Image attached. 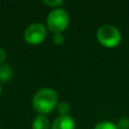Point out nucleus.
<instances>
[{"label":"nucleus","mask_w":129,"mask_h":129,"mask_svg":"<svg viewBox=\"0 0 129 129\" xmlns=\"http://www.w3.org/2000/svg\"><path fill=\"white\" fill-rule=\"evenodd\" d=\"M50 122L48 120V118L45 116H38L35 119L33 120L32 123V129H50Z\"/></svg>","instance_id":"6"},{"label":"nucleus","mask_w":129,"mask_h":129,"mask_svg":"<svg viewBox=\"0 0 129 129\" xmlns=\"http://www.w3.org/2000/svg\"><path fill=\"white\" fill-rule=\"evenodd\" d=\"M6 58H7V52L5 51L2 48H0V63H1V62H5Z\"/></svg>","instance_id":"13"},{"label":"nucleus","mask_w":129,"mask_h":129,"mask_svg":"<svg viewBox=\"0 0 129 129\" xmlns=\"http://www.w3.org/2000/svg\"><path fill=\"white\" fill-rule=\"evenodd\" d=\"M43 4L47 5V6H50V7H59L63 4L62 0H43Z\"/></svg>","instance_id":"11"},{"label":"nucleus","mask_w":129,"mask_h":129,"mask_svg":"<svg viewBox=\"0 0 129 129\" xmlns=\"http://www.w3.org/2000/svg\"><path fill=\"white\" fill-rule=\"evenodd\" d=\"M94 129H118L117 125L110 122V121H103V122H100L94 127Z\"/></svg>","instance_id":"9"},{"label":"nucleus","mask_w":129,"mask_h":129,"mask_svg":"<svg viewBox=\"0 0 129 129\" xmlns=\"http://www.w3.org/2000/svg\"><path fill=\"white\" fill-rule=\"evenodd\" d=\"M32 104L36 112L44 116L50 113L58 105V94L52 88H41L34 94Z\"/></svg>","instance_id":"1"},{"label":"nucleus","mask_w":129,"mask_h":129,"mask_svg":"<svg viewBox=\"0 0 129 129\" xmlns=\"http://www.w3.org/2000/svg\"><path fill=\"white\" fill-rule=\"evenodd\" d=\"M76 123L73 117L70 116H60L53 121L51 129H75Z\"/></svg>","instance_id":"5"},{"label":"nucleus","mask_w":129,"mask_h":129,"mask_svg":"<svg viewBox=\"0 0 129 129\" xmlns=\"http://www.w3.org/2000/svg\"><path fill=\"white\" fill-rule=\"evenodd\" d=\"M96 38L99 42L105 48L118 47L122 40L120 31L111 24H104L99 27Z\"/></svg>","instance_id":"2"},{"label":"nucleus","mask_w":129,"mask_h":129,"mask_svg":"<svg viewBox=\"0 0 129 129\" xmlns=\"http://www.w3.org/2000/svg\"><path fill=\"white\" fill-rule=\"evenodd\" d=\"M117 127H118V129H129V119L126 117L119 119L118 122H117Z\"/></svg>","instance_id":"10"},{"label":"nucleus","mask_w":129,"mask_h":129,"mask_svg":"<svg viewBox=\"0 0 129 129\" xmlns=\"http://www.w3.org/2000/svg\"><path fill=\"white\" fill-rule=\"evenodd\" d=\"M57 111H58V113L60 114V116H69V111H70V107H69V104L67 102H60L58 103V105H57Z\"/></svg>","instance_id":"8"},{"label":"nucleus","mask_w":129,"mask_h":129,"mask_svg":"<svg viewBox=\"0 0 129 129\" xmlns=\"http://www.w3.org/2000/svg\"><path fill=\"white\" fill-rule=\"evenodd\" d=\"M63 41H64V38H63L62 34H54L53 35V43L54 44L60 45L63 43Z\"/></svg>","instance_id":"12"},{"label":"nucleus","mask_w":129,"mask_h":129,"mask_svg":"<svg viewBox=\"0 0 129 129\" xmlns=\"http://www.w3.org/2000/svg\"><path fill=\"white\" fill-rule=\"evenodd\" d=\"M45 38H47V29H45L44 25L40 24V23L31 24L24 32L25 41L32 45L40 44L42 41H44Z\"/></svg>","instance_id":"4"},{"label":"nucleus","mask_w":129,"mask_h":129,"mask_svg":"<svg viewBox=\"0 0 129 129\" xmlns=\"http://www.w3.org/2000/svg\"><path fill=\"white\" fill-rule=\"evenodd\" d=\"M0 94H1V85H0Z\"/></svg>","instance_id":"14"},{"label":"nucleus","mask_w":129,"mask_h":129,"mask_svg":"<svg viewBox=\"0 0 129 129\" xmlns=\"http://www.w3.org/2000/svg\"><path fill=\"white\" fill-rule=\"evenodd\" d=\"M47 25L53 34H61L69 25V15L64 9L54 8L47 18Z\"/></svg>","instance_id":"3"},{"label":"nucleus","mask_w":129,"mask_h":129,"mask_svg":"<svg viewBox=\"0 0 129 129\" xmlns=\"http://www.w3.org/2000/svg\"><path fill=\"white\" fill-rule=\"evenodd\" d=\"M13 77V69L6 62L0 63V80L1 82H8Z\"/></svg>","instance_id":"7"}]
</instances>
